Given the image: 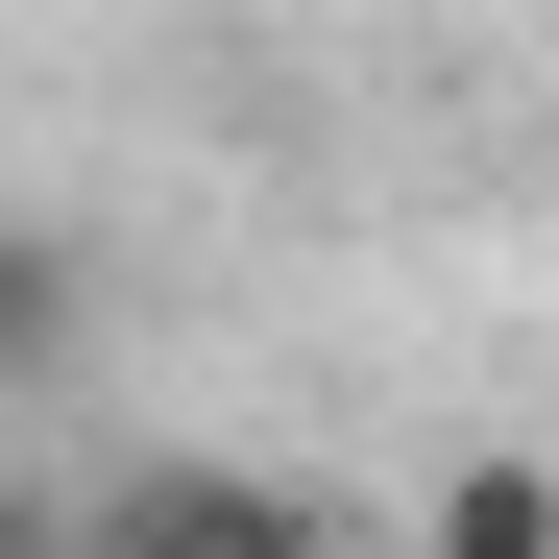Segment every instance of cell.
Here are the masks:
<instances>
[{"instance_id": "cell-1", "label": "cell", "mask_w": 559, "mask_h": 559, "mask_svg": "<svg viewBox=\"0 0 559 559\" xmlns=\"http://www.w3.org/2000/svg\"><path fill=\"white\" fill-rule=\"evenodd\" d=\"M73 535H98V559H341L317 487H267V462H122Z\"/></svg>"}, {"instance_id": "cell-2", "label": "cell", "mask_w": 559, "mask_h": 559, "mask_svg": "<svg viewBox=\"0 0 559 559\" xmlns=\"http://www.w3.org/2000/svg\"><path fill=\"white\" fill-rule=\"evenodd\" d=\"M73 341H98V267H73V219L0 195V390H73Z\"/></svg>"}, {"instance_id": "cell-3", "label": "cell", "mask_w": 559, "mask_h": 559, "mask_svg": "<svg viewBox=\"0 0 559 559\" xmlns=\"http://www.w3.org/2000/svg\"><path fill=\"white\" fill-rule=\"evenodd\" d=\"M414 559H559V462H535V438H487V462H438V511H414Z\"/></svg>"}, {"instance_id": "cell-4", "label": "cell", "mask_w": 559, "mask_h": 559, "mask_svg": "<svg viewBox=\"0 0 559 559\" xmlns=\"http://www.w3.org/2000/svg\"><path fill=\"white\" fill-rule=\"evenodd\" d=\"M0 559H98V535H73V511H49V487H0Z\"/></svg>"}, {"instance_id": "cell-5", "label": "cell", "mask_w": 559, "mask_h": 559, "mask_svg": "<svg viewBox=\"0 0 559 559\" xmlns=\"http://www.w3.org/2000/svg\"><path fill=\"white\" fill-rule=\"evenodd\" d=\"M535 49H559V0H535Z\"/></svg>"}]
</instances>
